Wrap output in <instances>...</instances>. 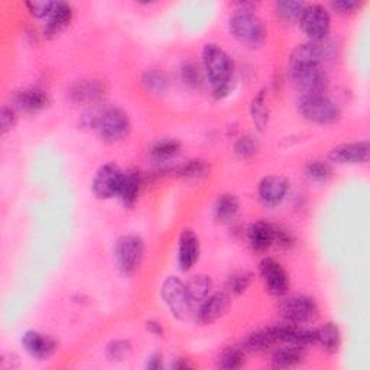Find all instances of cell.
Instances as JSON below:
<instances>
[{"mask_svg":"<svg viewBox=\"0 0 370 370\" xmlns=\"http://www.w3.org/2000/svg\"><path fill=\"white\" fill-rule=\"evenodd\" d=\"M304 8V3L294 2V0H282V2L275 3L276 15L283 19L285 22H297V20H299Z\"/></svg>","mask_w":370,"mask_h":370,"instance_id":"34","label":"cell"},{"mask_svg":"<svg viewBox=\"0 0 370 370\" xmlns=\"http://www.w3.org/2000/svg\"><path fill=\"white\" fill-rule=\"evenodd\" d=\"M288 193V181L282 177H265L259 184V197L265 205L275 207Z\"/></svg>","mask_w":370,"mask_h":370,"instance_id":"16","label":"cell"},{"mask_svg":"<svg viewBox=\"0 0 370 370\" xmlns=\"http://www.w3.org/2000/svg\"><path fill=\"white\" fill-rule=\"evenodd\" d=\"M316 344H320L323 350L328 353H336L341 344L339 327L333 323H327L320 328H316Z\"/></svg>","mask_w":370,"mask_h":370,"instance_id":"23","label":"cell"},{"mask_svg":"<svg viewBox=\"0 0 370 370\" xmlns=\"http://www.w3.org/2000/svg\"><path fill=\"white\" fill-rule=\"evenodd\" d=\"M73 19V6L66 2H54V8L47 17L45 35L54 36L68 27Z\"/></svg>","mask_w":370,"mask_h":370,"instance_id":"20","label":"cell"},{"mask_svg":"<svg viewBox=\"0 0 370 370\" xmlns=\"http://www.w3.org/2000/svg\"><path fill=\"white\" fill-rule=\"evenodd\" d=\"M161 297L177 320H185L190 316L193 301L188 295L187 286L179 278L168 276L163 281L161 286Z\"/></svg>","mask_w":370,"mask_h":370,"instance_id":"6","label":"cell"},{"mask_svg":"<svg viewBox=\"0 0 370 370\" xmlns=\"http://www.w3.org/2000/svg\"><path fill=\"white\" fill-rule=\"evenodd\" d=\"M106 86L100 80H80L70 87V98L78 105H96L105 96Z\"/></svg>","mask_w":370,"mask_h":370,"instance_id":"14","label":"cell"},{"mask_svg":"<svg viewBox=\"0 0 370 370\" xmlns=\"http://www.w3.org/2000/svg\"><path fill=\"white\" fill-rule=\"evenodd\" d=\"M142 84L152 94H163L170 87V80L163 71L151 68L142 74Z\"/></svg>","mask_w":370,"mask_h":370,"instance_id":"28","label":"cell"},{"mask_svg":"<svg viewBox=\"0 0 370 370\" xmlns=\"http://www.w3.org/2000/svg\"><path fill=\"white\" fill-rule=\"evenodd\" d=\"M239 213V200L233 194H223L214 202V217L220 223H230Z\"/></svg>","mask_w":370,"mask_h":370,"instance_id":"25","label":"cell"},{"mask_svg":"<svg viewBox=\"0 0 370 370\" xmlns=\"http://www.w3.org/2000/svg\"><path fill=\"white\" fill-rule=\"evenodd\" d=\"M209 171H210V167H209L207 161H204V159H190L187 162L181 163V165L177 168L175 174L181 179L195 181V179H201L204 177H207Z\"/></svg>","mask_w":370,"mask_h":370,"instance_id":"27","label":"cell"},{"mask_svg":"<svg viewBox=\"0 0 370 370\" xmlns=\"http://www.w3.org/2000/svg\"><path fill=\"white\" fill-rule=\"evenodd\" d=\"M202 67L216 98H223L230 91L233 63L223 48L207 44L202 48Z\"/></svg>","mask_w":370,"mask_h":370,"instance_id":"1","label":"cell"},{"mask_svg":"<svg viewBox=\"0 0 370 370\" xmlns=\"http://www.w3.org/2000/svg\"><path fill=\"white\" fill-rule=\"evenodd\" d=\"M274 243L281 246V248H290L294 243V236L282 225H274Z\"/></svg>","mask_w":370,"mask_h":370,"instance_id":"39","label":"cell"},{"mask_svg":"<svg viewBox=\"0 0 370 370\" xmlns=\"http://www.w3.org/2000/svg\"><path fill=\"white\" fill-rule=\"evenodd\" d=\"M279 313L286 323L299 325L314 321L318 316V306L310 297L294 295L281 302Z\"/></svg>","mask_w":370,"mask_h":370,"instance_id":"7","label":"cell"},{"mask_svg":"<svg viewBox=\"0 0 370 370\" xmlns=\"http://www.w3.org/2000/svg\"><path fill=\"white\" fill-rule=\"evenodd\" d=\"M304 359L302 347L286 344L274 353L272 356V366L278 369H286V367H294L299 364Z\"/></svg>","mask_w":370,"mask_h":370,"instance_id":"26","label":"cell"},{"mask_svg":"<svg viewBox=\"0 0 370 370\" xmlns=\"http://www.w3.org/2000/svg\"><path fill=\"white\" fill-rule=\"evenodd\" d=\"M251 114L258 131H265V128L268 126V120H269V109H268V103H266L265 90L259 91L252 98Z\"/></svg>","mask_w":370,"mask_h":370,"instance_id":"29","label":"cell"},{"mask_svg":"<svg viewBox=\"0 0 370 370\" xmlns=\"http://www.w3.org/2000/svg\"><path fill=\"white\" fill-rule=\"evenodd\" d=\"M148 328H149V330L152 332V333H155V334H162V328H161V325L158 324V323H155V321H149L148 323Z\"/></svg>","mask_w":370,"mask_h":370,"instance_id":"44","label":"cell"},{"mask_svg":"<svg viewBox=\"0 0 370 370\" xmlns=\"http://www.w3.org/2000/svg\"><path fill=\"white\" fill-rule=\"evenodd\" d=\"M248 237L256 252L268 251L274 243V225L266 221H256L249 228Z\"/></svg>","mask_w":370,"mask_h":370,"instance_id":"22","label":"cell"},{"mask_svg":"<svg viewBox=\"0 0 370 370\" xmlns=\"http://www.w3.org/2000/svg\"><path fill=\"white\" fill-rule=\"evenodd\" d=\"M229 29L240 43L251 47L260 45L266 38L263 22L251 10L236 12L229 20Z\"/></svg>","mask_w":370,"mask_h":370,"instance_id":"5","label":"cell"},{"mask_svg":"<svg viewBox=\"0 0 370 370\" xmlns=\"http://www.w3.org/2000/svg\"><path fill=\"white\" fill-rule=\"evenodd\" d=\"M140 187H142L140 174L136 171H128L125 172V177H123L121 187H120L117 197L121 200L123 204L126 205V207H131V205H133L139 197Z\"/></svg>","mask_w":370,"mask_h":370,"instance_id":"24","label":"cell"},{"mask_svg":"<svg viewBox=\"0 0 370 370\" xmlns=\"http://www.w3.org/2000/svg\"><path fill=\"white\" fill-rule=\"evenodd\" d=\"M294 87L302 94H318L327 90V75L321 66H308L288 70Z\"/></svg>","mask_w":370,"mask_h":370,"instance_id":"9","label":"cell"},{"mask_svg":"<svg viewBox=\"0 0 370 370\" xmlns=\"http://www.w3.org/2000/svg\"><path fill=\"white\" fill-rule=\"evenodd\" d=\"M175 369H191L193 367V364L191 363H188L187 360H184V359H179L177 363H174L172 364Z\"/></svg>","mask_w":370,"mask_h":370,"instance_id":"45","label":"cell"},{"mask_svg":"<svg viewBox=\"0 0 370 370\" xmlns=\"http://www.w3.org/2000/svg\"><path fill=\"white\" fill-rule=\"evenodd\" d=\"M89 126L94 128L98 135L106 140H120L131 131V121L128 114L117 108L91 109L86 114Z\"/></svg>","mask_w":370,"mask_h":370,"instance_id":"2","label":"cell"},{"mask_svg":"<svg viewBox=\"0 0 370 370\" xmlns=\"http://www.w3.org/2000/svg\"><path fill=\"white\" fill-rule=\"evenodd\" d=\"M178 265L182 271H190L200 258V240L191 230H184L178 242Z\"/></svg>","mask_w":370,"mask_h":370,"instance_id":"15","label":"cell"},{"mask_svg":"<svg viewBox=\"0 0 370 370\" xmlns=\"http://www.w3.org/2000/svg\"><path fill=\"white\" fill-rule=\"evenodd\" d=\"M123 177H125V172H123L116 163H105V165L98 168L93 178L91 190L98 198L108 200L112 197H117Z\"/></svg>","mask_w":370,"mask_h":370,"instance_id":"10","label":"cell"},{"mask_svg":"<svg viewBox=\"0 0 370 370\" xmlns=\"http://www.w3.org/2000/svg\"><path fill=\"white\" fill-rule=\"evenodd\" d=\"M229 305V295L225 293H216L205 298L198 310V321L201 324H210L216 321Z\"/></svg>","mask_w":370,"mask_h":370,"instance_id":"19","label":"cell"},{"mask_svg":"<svg viewBox=\"0 0 370 370\" xmlns=\"http://www.w3.org/2000/svg\"><path fill=\"white\" fill-rule=\"evenodd\" d=\"M330 13L321 5H308L304 8L299 17V25L304 34L311 39V43H317L327 36L330 31Z\"/></svg>","mask_w":370,"mask_h":370,"instance_id":"8","label":"cell"},{"mask_svg":"<svg viewBox=\"0 0 370 370\" xmlns=\"http://www.w3.org/2000/svg\"><path fill=\"white\" fill-rule=\"evenodd\" d=\"M251 282H252V275L249 272H236L228 278V282H225V290L235 295H239L248 290Z\"/></svg>","mask_w":370,"mask_h":370,"instance_id":"36","label":"cell"},{"mask_svg":"<svg viewBox=\"0 0 370 370\" xmlns=\"http://www.w3.org/2000/svg\"><path fill=\"white\" fill-rule=\"evenodd\" d=\"M16 112L13 108L3 106L2 112H0V126H2V133L9 132L16 123Z\"/></svg>","mask_w":370,"mask_h":370,"instance_id":"40","label":"cell"},{"mask_svg":"<svg viewBox=\"0 0 370 370\" xmlns=\"http://www.w3.org/2000/svg\"><path fill=\"white\" fill-rule=\"evenodd\" d=\"M162 366V359H161V355H158V353H155V355H152V356H149V359H148V363H147V367L148 369H159Z\"/></svg>","mask_w":370,"mask_h":370,"instance_id":"43","label":"cell"},{"mask_svg":"<svg viewBox=\"0 0 370 370\" xmlns=\"http://www.w3.org/2000/svg\"><path fill=\"white\" fill-rule=\"evenodd\" d=\"M235 154L239 156V158H243V159H248V158H252L253 155H256L258 149H259V142L255 136L252 135H244L242 138H239L236 142H235Z\"/></svg>","mask_w":370,"mask_h":370,"instance_id":"35","label":"cell"},{"mask_svg":"<svg viewBox=\"0 0 370 370\" xmlns=\"http://www.w3.org/2000/svg\"><path fill=\"white\" fill-rule=\"evenodd\" d=\"M260 275L266 285V290L272 295L281 297L286 294L288 286H290V279H288L286 271L278 260L272 258H265L260 262Z\"/></svg>","mask_w":370,"mask_h":370,"instance_id":"11","label":"cell"},{"mask_svg":"<svg viewBox=\"0 0 370 370\" xmlns=\"http://www.w3.org/2000/svg\"><path fill=\"white\" fill-rule=\"evenodd\" d=\"M181 81L188 87H197L200 84V71L194 63H185L181 67Z\"/></svg>","mask_w":370,"mask_h":370,"instance_id":"37","label":"cell"},{"mask_svg":"<svg viewBox=\"0 0 370 370\" xmlns=\"http://www.w3.org/2000/svg\"><path fill=\"white\" fill-rule=\"evenodd\" d=\"M369 159V143L366 140L343 143L330 152V161L339 165H359Z\"/></svg>","mask_w":370,"mask_h":370,"instance_id":"13","label":"cell"},{"mask_svg":"<svg viewBox=\"0 0 370 370\" xmlns=\"http://www.w3.org/2000/svg\"><path fill=\"white\" fill-rule=\"evenodd\" d=\"M181 149V143L175 139H162L154 143L151 148V155L156 161H168L174 158Z\"/></svg>","mask_w":370,"mask_h":370,"instance_id":"33","label":"cell"},{"mask_svg":"<svg viewBox=\"0 0 370 370\" xmlns=\"http://www.w3.org/2000/svg\"><path fill=\"white\" fill-rule=\"evenodd\" d=\"M145 256V243L136 235L120 236L114 244V262L123 275H132Z\"/></svg>","mask_w":370,"mask_h":370,"instance_id":"4","label":"cell"},{"mask_svg":"<svg viewBox=\"0 0 370 370\" xmlns=\"http://www.w3.org/2000/svg\"><path fill=\"white\" fill-rule=\"evenodd\" d=\"M185 286H187L188 295L194 304V302H202L210 295L213 283L209 276L195 275L187 283H185Z\"/></svg>","mask_w":370,"mask_h":370,"instance_id":"30","label":"cell"},{"mask_svg":"<svg viewBox=\"0 0 370 370\" xmlns=\"http://www.w3.org/2000/svg\"><path fill=\"white\" fill-rule=\"evenodd\" d=\"M305 175L308 177V179L314 182H325L328 178H332L333 167L327 161H310L305 165Z\"/></svg>","mask_w":370,"mask_h":370,"instance_id":"32","label":"cell"},{"mask_svg":"<svg viewBox=\"0 0 370 370\" xmlns=\"http://www.w3.org/2000/svg\"><path fill=\"white\" fill-rule=\"evenodd\" d=\"M129 352V343L126 341H113L112 344H109L108 347V355L112 360H121L123 357L126 356V353Z\"/></svg>","mask_w":370,"mask_h":370,"instance_id":"41","label":"cell"},{"mask_svg":"<svg viewBox=\"0 0 370 370\" xmlns=\"http://www.w3.org/2000/svg\"><path fill=\"white\" fill-rule=\"evenodd\" d=\"M20 343H22L27 353L38 360L50 359L51 356H54V353L58 348V344L54 339L39 332H34V330L27 332L22 336Z\"/></svg>","mask_w":370,"mask_h":370,"instance_id":"12","label":"cell"},{"mask_svg":"<svg viewBox=\"0 0 370 370\" xmlns=\"http://www.w3.org/2000/svg\"><path fill=\"white\" fill-rule=\"evenodd\" d=\"M27 8L35 17H48L54 8V2H39V0H31L27 2Z\"/></svg>","mask_w":370,"mask_h":370,"instance_id":"38","label":"cell"},{"mask_svg":"<svg viewBox=\"0 0 370 370\" xmlns=\"http://www.w3.org/2000/svg\"><path fill=\"white\" fill-rule=\"evenodd\" d=\"M244 350L243 347H229L221 352L217 359V367L224 370L240 369L244 364Z\"/></svg>","mask_w":370,"mask_h":370,"instance_id":"31","label":"cell"},{"mask_svg":"<svg viewBox=\"0 0 370 370\" xmlns=\"http://www.w3.org/2000/svg\"><path fill=\"white\" fill-rule=\"evenodd\" d=\"M333 9L337 10L339 13H352L353 10H356L360 6V2L357 0H337V2L332 3Z\"/></svg>","mask_w":370,"mask_h":370,"instance_id":"42","label":"cell"},{"mask_svg":"<svg viewBox=\"0 0 370 370\" xmlns=\"http://www.w3.org/2000/svg\"><path fill=\"white\" fill-rule=\"evenodd\" d=\"M297 105L299 113L305 119L320 123V125H332L341 116V110L337 106V103H334L325 93L302 94L299 96Z\"/></svg>","mask_w":370,"mask_h":370,"instance_id":"3","label":"cell"},{"mask_svg":"<svg viewBox=\"0 0 370 370\" xmlns=\"http://www.w3.org/2000/svg\"><path fill=\"white\" fill-rule=\"evenodd\" d=\"M324 57L321 45L317 43H306L298 45L290 55L288 61V70L308 67V66H320Z\"/></svg>","mask_w":370,"mask_h":370,"instance_id":"17","label":"cell"},{"mask_svg":"<svg viewBox=\"0 0 370 370\" xmlns=\"http://www.w3.org/2000/svg\"><path fill=\"white\" fill-rule=\"evenodd\" d=\"M276 343L278 340H276L274 327H268V328H262V330H258L255 333H251L248 337L244 339L242 347L244 352L260 353V352H266L268 348H271Z\"/></svg>","mask_w":370,"mask_h":370,"instance_id":"21","label":"cell"},{"mask_svg":"<svg viewBox=\"0 0 370 370\" xmlns=\"http://www.w3.org/2000/svg\"><path fill=\"white\" fill-rule=\"evenodd\" d=\"M15 108L24 110L27 113H36L48 106L50 98L45 91L39 89H28L20 90L13 96Z\"/></svg>","mask_w":370,"mask_h":370,"instance_id":"18","label":"cell"}]
</instances>
